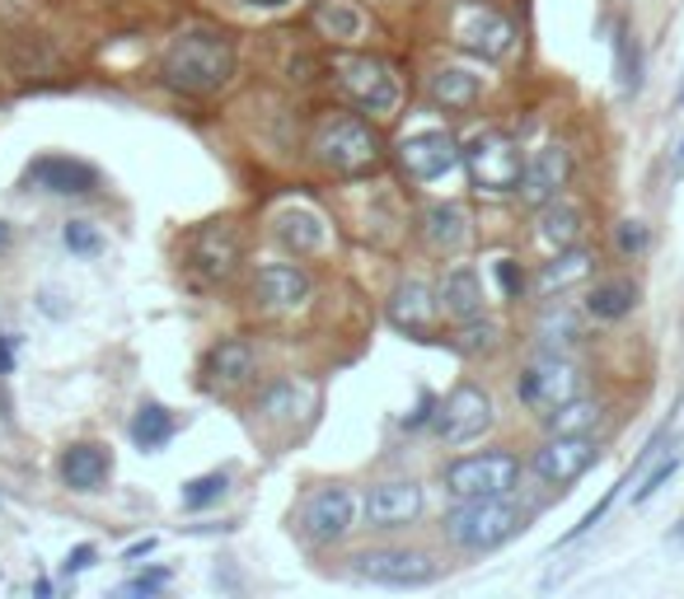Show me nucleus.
Here are the masks:
<instances>
[{"label":"nucleus","instance_id":"obj_1","mask_svg":"<svg viewBox=\"0 0 684 599\" xmlns=\"http://www.w3.org/2000/svg\"><path fill=\"white\" fill-rule=\"evenodd\" d=\"M160 75L174 94L188 99H211L235 75V42L216 28H183L160 57Z\"/></svg>","mask_w":684,"mask_h":599},{"label":"nucleus","instance_id":"obj_2","mask_svg":"<svg viewBox=\"0 0 684 599\" xmlns=\"http://www.w3.org/2000/svg\"><path fill=\"white\" fill-rule=\"evenodd\" d=\"M530 525V511H521L511 497H478V501H460L445 515V539L464 548V553H492L506 539H516Z\"/></svg>","mask_w":684,"mask_h":599},{"label":"nucleus","instance_id":"obj_3","mask_svg":"<svg viewBox=\"0 0 684 599\" xmlns=\"http://www.w3.org/2000/svg\"><path fill=\"white\" fill-rule=\"evenodd\" d=\"M315 155L329 173H342V179H362V173L380 169V140L366 127L362 118H323L315 132Z\"/></svg>","mask_w":684,"mask_h":599},{"label":"nucleus","instance_id":"obj_4","mask_svg":"<svg viewBox=\"0 0 684 599\" xmlns=\"http://www.w3.org/2000/svg\"><path fill=\"white\" fill-rule=\"evenodd\" d=\"M333 71H338V85L342 94L362 108V113L370 118H390L399 99H403V85H399V75L394 66L384 57H370V52H342L333 61Z\"/></svg>","mask_w":684,"mask_h":599},{"label":"nucleus","instance_id":"obj_5","mask_svg":"<svg viewBox=\"0 0 684 599\" xmlns=\"http://www.w3.org/2000/svg\"><path fill=\"white\" fill-rule=\"evenodd\" d=\"M464 169H469V179H474L478 193L506 197V193H516V187H521L525 155L516 146V136L488 127V132L469 136V146H464Z\"/></svg>","mask_w":684,"mask_h":599},{"label":"nucleus","instance_id":"obj_6","mask_svg":"<svg viewBox=\"0 0 684 599\" xmlns=\"http://www.w3.org/2000/svg\"><path fill=\"white\" fill-rule=\"evenodd\" d=\"M582 393H586V370L577 366V360H567L563 352L535 356L530 366L521 370V380H516V399L530 407V413H539V417H549L553 407L582 399Z\"/></svg>","mask_w":684,"mask_h":599},{"label":"nucleus","instance_id":"obj_7","mask_svg":"<svg viewBox=\"0 0 684 599\" xmlns=\"http://www.w3.org/2000/svg\"><path fill=\"white\" fill-rule=\"evenodd\" d=\"M521 482V460L516 454H464L445 468V492L455 501H478V497H511Z\"/></svg>","mask_w":684,"mask_h":599},{"label":"nucleus","instance_id":"obj_8","mask_svg":"<svg viewBox=\"0 0 684 599\" xmlns=\"http://www.w3.org/2000/svg\"><path fill=\"white\" fill-rule=\"evenodd\" d=\"M352 576L370 580V586H394V590H417L431 586L441 576V566L417 548H366L352 558Z\"/></svg>","mask_w":684,"mask_h":599},{"label":"nucleus","instance_id":"obj_9","mask_svg":"<svg viewBox=\"0 0 684 599\" xmlns=\"http://www.w3.org/2000/svg\"><path fill=\"white\" fill-rule=\"evenodd\" d=\"M455 42L464 47V52L484 57V61H502L516 52V24L506 20L502 10L484 5V0H469V5L455 10Z\"/></svg>","mask_w":684,"mask_h":599},{"label":"nucleus","instance_id":"obj_10","mask_svg":"<svg viewBox=\"0 0 684 599\" xmlns=\"http://www.w3.org/2000/svg\"><path fill=\"white\" fill-rule=\"evenodd\" d=\"M437 436L445 440V445H469V440H478L488 427H492V399L488 389L478 384H460L445 393V403H437Z\"/></svg>","mask_w":684,"mask_h":599},{"label":"nucleus","instance_id":"obj_11","mask_svg":"<svg viewBox=\"0 0 684 599\" xmlns=\"http://www.w3.org/2000/svg\"><path fill=\"white\" fill-rule=\"evenodd\" d=\"M460 160H464V150L450 132H413L399 140V169L408 173L413 183H437Z\"/></svg>","mask_w":684,"mask_h":599},{"label":"nucleus","instance_id":"obj_12","mask_svg":"<svg viewBox=\"0 0 684 599\" xmlns=\"http://www.w3.org/2000/svg\"><path fill=\"white\" fill-rule=\"evenodd\" d=\"M352 519H356V501L347 487H319L301 506V534L309 543H338L347 539Z\"/></svg>","mask_w":684,"mask_h":599},{"label":"nucleus","instance_id":"obj_13","mask_svg":"<svg viewBox=\"0 0 684 599\" xmlns=\"http://www.w3.org/2000/svg\"><path fill=\"white\" fill-rule=\"evenodd\" d=\"M596 460H600V445L590 436H549L535 450V473L549 487H567V482H577Z\"/></svg>","mask_w":684,"mask_h":599},{"label":"nucleus","instance_id":"obj_14","mask_svg":"<svg viewBox=\"0 0 684 599\" xmlns=\"http://www.w3.org/2000/svg\"><path fill=\"white\" fill-rule=\"evenodd\" d=\"M572 179V155L567 146H543L535 150L530 160H525V173H521V187H516V197L525 201V207H549V201H558V193L567 187Z\"/></svg>","mask_w":684,"mask_h":599},{"label":"nucleus","instance_id":"obj_15","mask_svg":"<svg viewBox=\"0 0 684 599\" xmlns=\"http://www.w3.org/2000/svg\"><path fill=\"white\" fill-rule=\"evenodd\" d=\"M309 291H315V281H309L301 262H268V267H258V277H254V300L268 314L301 309Z\"/></svg>","mask_w":684,"mask_h":599},{"label":"nucleus","instance_id":"obj_16","mask_svg":"<svg viewBox=\"0 0 684 599\" xmlns=\"http://www.w3.org/2000/svg\"><path fill=\"white\" fill-rule=\"evenodd\" d=\"M437 314H441V295L427 286V281H399L394 295H390V323L408 338H427L437 328Z\"/></svg>","mask_w":684,"mask_h":599},{"label":"nucleus","instance_id":"obj_17","mask_svg":"<svg viewBox=\"0 0 684 599\" xmlns=\"http://www.w3.org/2000/svg\"><path fill=\"white\" fill-rule=\"evenodd\" d=\"M362 511H366V525H376V529L413 525V519L423 515V487L417 482H380L366 492Z\"/></svg>","mask_w":684,"mask_h":599},{"label":"nucleus","instance_id":"obj_18","mask_svg":"<svg viewBox=\"0 0 684 599\" xmlns=\"http://www.w3.org/2000/svg\"><path fill=\"white\" fill-rule=\"evenodd\" d=\"M193 267L201 277H211V281L235 277V267H240V234H235V225H225V220L201 225L193 234Z\"/></svg>","mask_w":684,"mask_h":599},{"label":"nucleus","instance_id":"obj_19","mask_svg":"<svg viewBox=\"0 0 684 599\" xmlns=\"http://www.w3.org/2000/svg\"><path fill=\"white\" fill-rule=\"evenodd\" d=\"M34 187H42V193H95L99 187V173L95 164H85V160H66V155H42V160L28 164L24 173Z\"/></svg>","mask_w":684,"mask_h":599},{"label":"nucleus","instance_id":"obj_20","mask_svg":"<svg viewBox=\"0 0 684 599\" xmlns=\"http://www.w3.org/2000/svg\"><path fill=\"white\" fill-rule=\"evenodd\" d=\"M272 240L282 244L286 254L309 258V254H319V248L329 244V225H323V216L315 207H286L272 220Z\"/></svg>","mask_w":684,"mask_h":599},{"label":"nucleus","instance_id":"obj_21","mask_svg":"<svg viewBox=\"0 0 684 599\" xmlns=\"http://www.w3.org/2000/svg\"><path fill=\"white\" fill-rule=\"evenodd\" d=\"M57 468H61V482H66L71 492H99L108 482V473H113V454L103 445H95V440H81V445L61 450Z\"/></svg>","mask_w":684,"mask_h":599},{"label":"nucleus","instance_id":"obj_22","mask_svg":"<svg viewBox=\"0 0 684 599\" xmlns=\"http://www.w3.org/2000/svg\"><path fill=\"white\" fill-rule=\"evenodd\" d=\"M423 240L437 248V254H460L469 244V211L460 201H431L423 211Z\"/></svg>","mask_w":684,"mask_h":599},{"label":"nucleus","instance_id":"obj_23","mask_svg":"<svg viewBox=\"0 0 684 599\" xmlns=\"http://www.w3.org/2000/svg\"><path fill=\"white\" fill-rule=\"evenodd\" d=\"M254 346L240 342V338H225V342H216L207 360H201V375L216 384V389H240L248 375H254Z\"/></svg>","mask_w":684,"mask_h":599},{"label":"nucleus","instance_id":"obj_24","mask_svg":"<svg viewBox=\"0 0 684 599\" xmlns=\"http://www.w3.org/2000/svg\"><path fill=\"white\" fill-rule=\"evenodd\" d=\"M437 295H441V309H445L455 323L478 319V314H484V305H488V300H484V277H478L474 267H450Z\"/></svg>","mask_w":684,"mask_h":599},{"label":"nucleus","instance_id":"obj_25","mask_svg":"<svg viewBox=\"0 0 684 599\" xmlns=\"http://www.w3.org/2000/svg\"><path fill=\"white\" fill-rule=\"evenodd\" d=\"M590 272H596V254L590 248H582V244H572V248H563V254H553L549 262L539 267V295H563V291H572L577 281H586Z\"/></svg>","mask_w":684,"mask_h":599},{"label":"nucleus","instance_id":"obj_26","mask_svg":"<svg viewBox=\"0 0 684 599\" xmlns=\"http://www.w3.org/2000/svg\"><path fill=\"white\" fill-rule=\"evenodd\" d=\"M637 281L633 277H610V281H596L586 295V314L590 319H600V323H614V319H624V314H633L637 305Z\"/></svg>","mask_w":684,"mask_h":599},{"label":"nucleus","instance_id":"obj_27","mask_svg":"<svg viewBox=\"0 0 684 599\" xmlns=\"http://www.w3.org/2000/svg\"><path fill=\"white\" fill-rule=\"evenodd\" d=\"M478 94H484V81L464 66H441L437 75L427 81V99L437 108H474Z\"/></svg>","mask_w":684,"mask_h":599},{"label":"nucleus","instance_id":"obj_28","mask_svg":"<svg viewBox=\"0 0 684 599\" xmlns=\"http://www.w3.org/2000/svg\"><path fill=\"white\" fill-rule=\"evenodd\" d=\"M539 244L553 248V254H563V248L582 244V211L567 207V201H549V207H539Z\"/></svg>","mask_w":684,"mask_h":599},{"label":"nucleus","instance_id":"obj_29","mask_svg":"<svg viewBox=\"0 0 684 599\" xmlns=\"http://www.w3.org/2000/svg\"><path fill=\"white\" fill-rule=\"evenodd\" d=\"M315 28L329 42L347 47V42H356V38L366 34V14L356 10L352 0H319V5H315Z\"/></svg>","mask_w":684,"mask_h":599},{"label":"nucleus","instance_id":"obj_30","mask_svg":"<svg viewBox=\"0 0 684 599\" xmlns=\"http://www.w3.org/2000/svg\"><path fill=\"white\" fill-rule=\"evenodd\" d=\"M174 431H179V421H174V413H169L164 403H142V407H136V417H132L136 450H164L169 440H174Z\"/></svg>","mask_w":684,"mask_h":599},{"label":"nucleus","instance_id":"obj_31","mask_svg":"<svg viewBox=\"0 0 684 599\" xmlns=\"http://www.w3.org/2000/svg\"><path fill=\"white\" fill-rule=\"evenodd\" d=\"M535 338L543 352H563V346H577L582 342V319H577V309H567V305H549L539 314V323H535Z\"/></svg>","mask_w":684,"mask_h":599},{"label":"nucleus","instance_id":"obj_32","mask_svg":"<svg viewBox=\"0 0 684 599\" xmlns=\"http://www.w3.org/2000/svg\"><path fill=\"white\" fill-rule=\"evenodd\" d=\"M543 421H549V431H553V436H590V431H596L600 421H604V407L582 393V399H572V403H563V407H553V413L543 417Z\"/></svg>","mask_w":684,"mask_h":599},{"label":"nucleus","instance_id":"obj_33","mask_svg":"<svg viewBox=\"0 0 684 599\" xmlns=\"http://www.w3.org/2000/svg\"><path fill=\"white\" fill-rule=\"evenodd\" d=\"M614 81H619V94L643 89V42H637L628 24L614 34Z\"/></svg>","mask_w":684,"mask_h":599},{"label":"nucleus","instance_id":"obj_34","mask_svg":"<svg viewBox=\"0 0 684 599\" xmlns=\"http://www.w3.org/2000/svg\"><path fill=\"white\" fill-rule=\"evenodd\" d=\"M497 342H502V328L478 314V319H464V323H460L455 352H464V356H488V352H497Z\"/></svg>","mask_w":684,"mask_h":599},{"label":"nucleus","instance_id":"obj_35","mask_svg":"<svg viewBox=\"0 0 684 599\" xmlns=\"http://www.w3.org/2000/svg\"><path fill=\"white\" fill-rule=\"evenodd\" d=\"M225 487H230L225 473H201V478L183 482V511H207V506H216V501L225 497Z\"/></svg>","mask_w":684,"mask_h":599},{"label":"nucleus","instance_id":"obj_36","mask_svg":"<svg viewBox=\"0 0 684 599\" xmlns=\"http://www.w3.org/2000/svg\"><path fill=\"white\" fill-rule=\"evenodd\" d=\"M61 244H66L71 254H81V258H95L103 248V234L89 225V220H66V225H61Z\"/></svg>","mask_w":684,"mask_h":599},{"label":"nucleus","instance_id":"obj_37","mask_svg":"<svg viewBox=\"0 0 684 599\" xmlns=\"http://www.w3.org/2000/svg\"><path fill=\"white\" fill-rule=\"evenodd\" d=\"M675 468H680V454H665V450H661V454H657V468H647V478L637 482V492H633V501H637V506L657 497L661 487L671 482V473H675Z\"/></svg>","mask_w":684,"mask_h":599},{"label":"nucleus","instance_id":"obj_38","mask_svg":"<svg viewBox=\"0 0 684 599\" xmlns=\"http://www.w3.org/2000/svg\"><path fill=\"white\" fill-rule=\"evenodd\" d=\"M492 272H497V286H502L506 300H521V295H525V272H521L516 258H497Z\"/></svg>","mask_w":684,"mask_h":599},{"label":"nucleus","instance_id":"obj_39","mask_svg":"<svg viewBox=\"0 0 684 599\" xmlns=\"http://www.w3.org/2000/svg\"><path fill=\"white\" fill-rule=\"evenodd\" d=\"M614 244H619V254H643L651 244V234H647L643 220H624V225L614 230Z\"/></svg>","mask_w":684,"mask_h":599},{"label":"nucleus","instance_id":"obj_40","mask_svg":"<svg viewBox=\"0 0 684 599\" xmlns=\"http://www.w3.org/2000/svg\"><path fill=\"white\" fill-rule=\"evenodd\" d=\"M95 558H99V548H95V543H81V548H71V553H66L61 572H66V576H81V572H89V566H95Z\"/></svg>","mask_w":684,"mask_h":599},{"label":"nucleus","instance_id":"obj_41","mask_svg":"<svg viewBox=\"0 0 684 599\" xmlns=\"http://www.w3.org/2000/svg\"><path fill=\"white\" fill-rule=\"evenodd\" d=\"M169 586V572H164V566H160V572H146V576H136V580H127V586H122V590H127V595H160Z\"/></svg>","mask_w":684,"mask_h":599},{"label":"nucleus","instance_id":"obj_42","mask_svg":"<svg viewBox=\"0 0 684 599\" xmlns=\"http://www.w3.org/2000/svg\"><path fill=\"white\" fill-rule=\"evenodd\" d=\"M14 370V338H0V375Z\"/></svg>","mask_w":684,"mask_h":599},{"label":"nucleus","instance_id":"obj_43","mask_svg":"<svg viewBox=\"0 0 684 599\" xmlns=\"http://www.w3.org/2000/svg\"><path fill=\"white\" fill-rule=\"evenodd\" d=\"M146 553H155V539H142V543H132V548H127V553H122V558H127V562H136V558H146Z\"/></svg>","mask_w":684,"mask_h":599},{"label":"nucleus","instance_id":"obj_44","mask_svg":"<svg viewBox=\"0 0 684 599\" xmlns=\"http://www.w3.org/2000/svg\"><path fill=\"white\" fill-rule=\"evenodd\" d=\"M244 5H254V10H286V5H295V0H244Z\"/></svg>","mask_w":684,"mask_h":599},{"label":"nucleus","instance_id":"obj_45","mask_svg":"<svg viewBox=\"0 0 684 599\" xmlns=\"http://www.w3.org/2000/svg\"><path fill=\"white\" fill-rule=\"evenodd\" d=\"M671 543H675V548H684V519H680V525L671 529Z\"/></svg>","mask_w":684,"mask_h":599},{"label":"nucleus","instance_id":"obj_46","mask_svg":"<svg viewBox=\"0 0 684 599\" xmlns=\"http://www.w3.org/2000/svg\"><path fill=\"white\" fill-rule=\"evenodd\" d=\"M0 421H10V399H5V389H0Z\"/></svg>","mask_w":684,"mask_h":599},{"label":"nucleus","instance_id":"obj_47","mask_svg":"<svg viewBox=\"0 0 684 599\" xmlns=\"http://www.w3.org/2000/svg\"><path fill=\"white\" fill-rule=\"evenodd\" d=\"M0 244H10V230H5V220H0Z\"/></svg>","mask_w":684,"mask_h":599},{"label":"nucleus","instance_id":"obj_48","mask_svg":"<svg viewBox=\"0 0 684 599\" xmlns=\"http://www.w3.org/2000/svg\"><path fill=\"white\" fill-rule=\"evenodd\" d=\"M675 164L684 169V136H680V155H675Z\"/></svg>","mask_w":684,"mask_h":599},{"label":"nucleus","instance_id":"obj_49","mask_svg":"<svg viewBox=\"0 0 684 599\" xmlns=\"http://www.w3.org/2000/svg\"><path fill=\"white\" fill-rule=\"evenodd\" d=\"M675 103H680V108H684V85H680V94H675Z\"/></svg>","mask_w":684,"mask_h":599}]
</instances>
